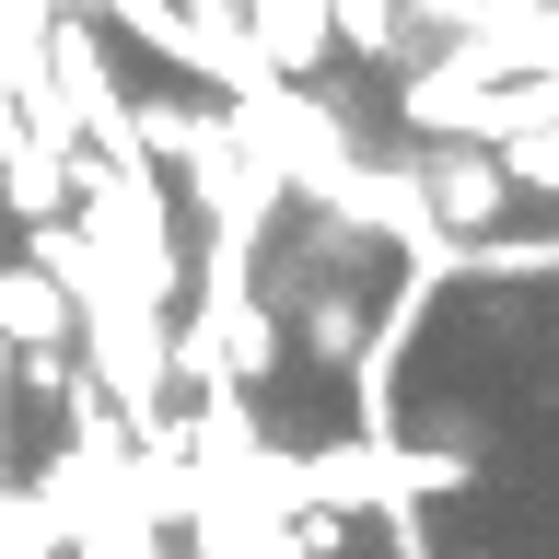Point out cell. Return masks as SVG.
I'll list each match as a JSON object with an SVG mask.
<instances>
[{
  "mask_svg": "<svg viewBox=\"0 0 559 559\" xmlns=\"http://www.w3.org/2000/svg\"><path fill=\"white\" fill-rule=\"evenodd\" d=\"M408 175H419V210L443 222V234H489V222H513V164L489 152V140H454V129H419L408 140Z\"/></svg>",
  "mask_w": 559,
  "mask_h": 559,
  "instance_id": "6da1fadb",
  "label": "cell"
},
{
  "mask_svg": "<svg viewBox=\"0 0 559 559\" xmlns=\"http://www.w3.org/2000/svg\"><path fill=\"white\" fill-rule=\"evenodd\" d=\"M245 35H257V59L280 70V82H314V70L338 59V12L326 0H234Z\"/></svg>",
  "mask_w": 559,
  "mask_h": 559,
  "instance_id": "7a4b0ae2",
  "label": "cell"
},
{
  "mask_svg": "<svg viewBox=\"0 0 559 559\" xmlns=\"http://www.w3.org/2000/svg\"><path fill=\"white\" fill-rule=\"evenodd\" d=\"M0 338H12V349H59V338H70V292L35 269V257L0 269Z\"/></svg>",
  "mask_w": 559,
  "mask_h": 559,
  "instance_id": "3957f363",
  "label": "cell"
},
{
  "mask_svg": "<svg viewBox=\"0 0 559 559\" xmlns=\"http://www.w3.org/2000/svg\"><path fill=\"white\" fill-rule=\"evenodd\" d=\"M489 152L513 164L524 199H559V117H536V129H513V140H489Z\"/></svg>",
  "mask_w": 559,
  "mask_h": 559,
  "instance_id": "277c9868",
  "label": "cell"
},
{
  "mask_svg": "<svg viewBox=\"0 0 559 559\" xmlns=\"http://www.w3.org/2000/svg\"><path fill=\"white\" fill-rule=\"evenodd\" d=\"M0 466H12V338H0Z\"/></svg>",
  "mask_w": 559,
  "mask_h": 559,
  "instance_id": "5b68a950",
  "label": "cell"
}]
</instances>
